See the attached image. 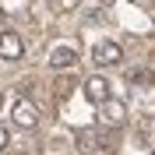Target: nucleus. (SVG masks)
I'll return each instance as SVG.
<instances>
[{"mask_svg": "<svg viewBox=\"0 0 155 155\" xmlns=\"http://www.w3.org/2000/svg\"><path fill=\"white\" fill-rule=\"evenodd\" d=\"M0 21H4V7H0Z\"/></svg>", "mask_w": 155, "mask_h": 155, "instance_id": "9b49d317", "label": "nucleus"}, {"mask_svg": "<svg viewBox=\"0 0 155 155\" xmlns=\"http://www.w3.org/2000/svg\"><path fill=\"white\" fill-rule=\"evenodd\" d=\"M25 42L18 32H0V60H21Z\"/></svg>", "mask_w": 155, "mask_h": 155, "instance_id": "39448f33", "label": "nucleus"}, {"mask_svg": "<svg viewBox=\"0 0 155 155\" xmlns=\"http://www.w3.org/2000/svg\"><path fill=\"white\" fill-rule=\"evenodd\" d=\"M92 60H95L99 67H113V64H120V60H124V49L106 39V42H99V46L92 49Z\"/></svg>", "mask_w": 155, "mask_h": 155, "instance_id": "7ed1b4c3", "label": "nucleus"}, {"mask_svg": "<svg viewBox=\"0 0 155 155\" xmlns=\"http://www.w3.org/2000/svg\"><path fill=\"white\" fill-rule=\"evenodd\" d=\"M127 78H130V81H152V74H148V71H130Z\"/></svg>", "mask_w": 155, "mask_h": 155, "instance_id": "6e6552de", "label": "nucleus"}, {"mask_svg": "<svg viewBox=\"0 0 155 155\" xmlns=\"http://www.w3.org/2000/svg\"><path fill=\"white\" fill-rule=\"evenodd\" d=\"M74 4H78V0H57L53 7H57V11H74Z\"/></svg>", "mask_w": 155, "mask_h": 155, "instance_id": "1a4fd4ad", "label": "nucleus"}, {"mask_svg": "<svg viewBox=\"0 0 155 155\" xmlns=\"http://www.w3.org/2000/svg\"><path fill=\"white\" fill-rule=\"evenodd\" d=\"M11 120H14L18 127H25V130H32V127L39 124V109H35V102L18 99V102H14V109H11Z\"/></svg>", "mask_w": 155, "mask_h": 155, "instance_id": "f257e3e1", "label": "nucleus"}, {"mask_svg": "<svg viewBox=\"0 0 155 155\" xmlns=\"http://www.w3.org/2000/svg\"><path fill=\"white\" fill-rule=\"evenodd\" d=\"M78 148H81V152H95V148L102 152L106 145H102V141H99V137L92 134V130H81V134H78Z\"/></svg>", "mask_w": 155, "mask_h": 155, "instance_id": "0eeeda50", "label": "nucleus"}, {"mask_svg": "<svg viewBox=\"0 0 155 155\" xmlns=\"http://www.w3.org/2000/svg\"><path fill=\"white\" fill-rule=\"evenodd\" d=\"M99 120H102V127H120L127 120V106L120 99H106V102L99 106Z\"/></svg>", "mask_w": 155, "mask_h": 155, "instance_id": "f03ea898", "label": "nucleus"}, {"mask_svg": "<svg viewBox=\"0 0 155 155\" xmlns=\"http://www.w3.org/2000/svg\"><path fill=\"white\" fill-rule=\"evenodd\" d=\"M7 141H11V134H7V127H0V152L7 148Z\"/></svg>", "mask_w": 155, "mask_h": 155, "instance_id": "9d476101", "label": "nucleus"}, {"mask_svg": "<svg viewBox=\"0 0 155 155\" xmlns=\"http://www.w3.org/2000/svg\"><path fill=\"white\" fill-rule=\"evenodd\" d=\"M81 88H85V99H88V102H95V106H102V102L109 99V81H106L102 74H92Z\"/></svg>", "mask_w": 155, "mask_h": 155, "instance_id": "20e7f679", "label": "nucleus"}, {"mask_svg": "<svg viewBox=\"0 0 155 155\" xmlns=\"http://www.w3.org/2000/svg\"><path fill=\"white\" fill-rule=\"evenodd\" d=\"M49 64H53L57 71L74 67V64H78V49H74V46H53V53H49Z\"/></svg>", "mask_w": 155, "mask_h": 155, "instance_id": "423d86ee", "label": "nucleus"}]
</instances>
